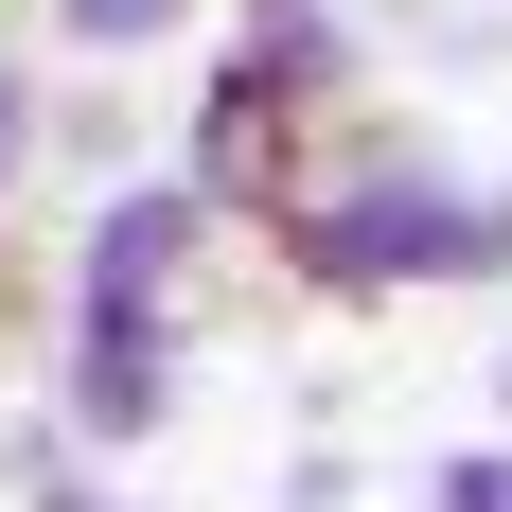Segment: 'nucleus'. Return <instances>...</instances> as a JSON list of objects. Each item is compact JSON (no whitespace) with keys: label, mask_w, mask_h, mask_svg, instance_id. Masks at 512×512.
Instances as JSON below:
<instances>
[{"label":"nucleus","mask_w":512,"mask_h":512,"mask_svg":"<svg viewBox=\"0 0 512 512\" xmlns=\"http://www.w3.org/2000/svg\"><path fill=\"white\" fill-rule=\"evenodd\" d=\"M283 248L301 283H442V265H512V195H442V177H371V195H283Z\"/></svg>","instance_id":"obj_1"},{"label":"nucleus","mask_w":512,"mask_h":512,"mask_svg":"<svg viewBox=\"0 0 512 512\" xmlns=\"http://www.w3.org/2000/svg\"><path fill=\"white\" fill-rule=\"evenodd\" d=\"M283 106H301V89H283L265 53L195 106V195L212 212H283V195H301V124H283Z\"/></svg>","instance_id":"obj_2"},{"label":"nucleus","mask_w":512,"mask_h":512,"mask_svg":"<svg viewBox=\"0 0 512 512\" xmlns=\"http://www.w3.org/2000/svg\"><path fill=\"white\" fill-rule=\"evenodd\" d=\"M71 424H89V442H142L159 424V318L142 301H89V336H71Z\"/></svg>","instance_id":"obj_3"},{"label":"nucleus","mask_w":512,"mask_h":512,"mask_svg":"<svg viewBox=\"0 0 512 512\" xmlns=\"http://www.w3.org/2000/svg\"><path fill=\"white\" fill-rule=\"evenodd\" d=\"M195 230H212V195H195V177H159V195H124V212L89 230V301H159Z\"/></svg>","instance_id":"obj_4"},{"label":"nucleus","mask_w":512,"mask_h":512,"mask_svg":"<svg viewBox=\"0 0 512 512\" xmlns=\"http://www.w3.org/2000/svg\"><path fill=\"white\" fill-rule=\"evenodd\" d=\"M177 0H71V36H159Z\"/></svg>","instance_id":"obj_5"},{"label":"nucleus","mask_w":512,"mask_h":512,"mask_svg":"<svg viewBox=\"0 0 512 512\" xmlns=\"http://www.w3.org/2000/svg\"><path fill=\"white\" fill-rule=\"evenodd\" d=\"M442 512H512V460H460V477H442Z\"/></svg>","instance_id":"obj_6"}]
</instances>
